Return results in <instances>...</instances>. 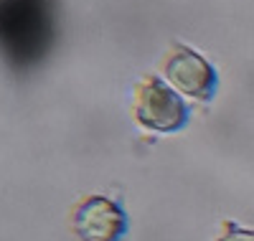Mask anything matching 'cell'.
I'll list each match as a JSON object with an SVG mask.
<instances>
[{"label": "cell", "mask_w": 254, "mask_h": 241, "mask_svg": "<svg viewBox=\"0 0 254 241\" xmlns=\"http://www.w3.org/2000/svg\"><path fill=\"white\" fill-rule=\"evenodd\" d=\"M132 112L150 132H176L188 122V107L158 76H142L135 84Z\"/></svg>", "instance_id": "cell-1"}, {"label": "cell", "mask_w": 254, "mask_h": 241, "mask_svg": "<svg viewBox=\"0 0 254 241\" xmlns=\"http://www.w3.org/2000/svg\"><path fill=\"white\" fill-rule=\"evenodd\" d=\"M71 231L79 241H120L127 234V216L107 195H87L71 208Z\"/></svg>", "instance_id": "cell-2"}, {"label": "cell", "mask_w": 254, "mask_h": 241, "mask_svg": "<svg viewBox=\"0 0 254 241\" xmlns=\"http://www.w3.org/2000/svg\"><path fill=\"white\" fill-rule=\"evenodd\" d=\"M163 74L181 94L201 99V102H208L216 94V86H219V76L214 66L198 51L183 46V43L173 46L171 54L165 56Z\"/></svg>", "instance_id": "cell-3"}, {"label": "cell", "mask_w": 254, "mask_h": 241, "mask_svg": "<svg viewBox=\"0 0 254 241\" xmlns=\"http://www.w3.org/2000/svg\"><path fill=\"white\" fill-rule=\"evenodd\" d=\"M216 241H254V229H244L226 218V221H221V234L216 236Z\"/></svg>", "instance_id": "cell-4"}]
</instances>
